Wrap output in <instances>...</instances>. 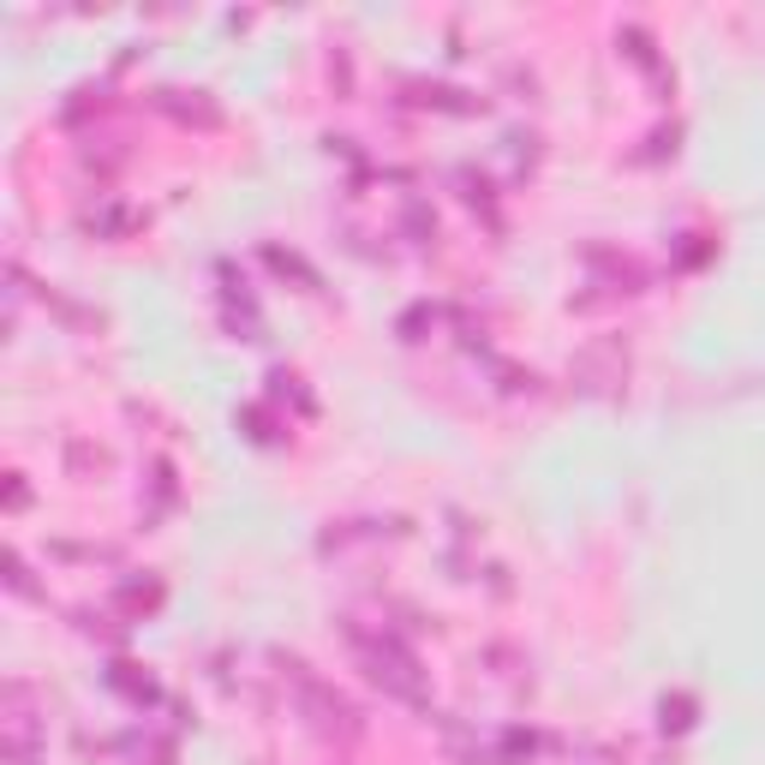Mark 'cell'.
Wrapping results in <instances>:
<instances>
[{
    "label": "cell",
    "mask_w": 765,
    "mask_h": 765,
    "mask_svg": "<svg viewBox=\"0 0 765 765\" xmlns=\"http://www.w3.org/2000/svg\"><path fill=\"white\" fill-rule=\"evenodd\" d=\"M353 646H360V658H365V670H372V682H382L389 694H401V699H419V664H413V652H407L401 640H389V634L365 640V634L353 628Z\"/></svg>",
    "instance_id": "cell-1"
}]
</instances>
